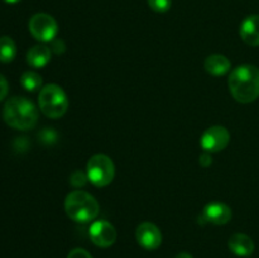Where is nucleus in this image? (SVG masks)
I'll return each mask as SVG.
<instances>
[{"instance_id": "nucleus-1", "label": "nucleus", "mask_w": 259, "mask_h": 258, "mask_svg": "<svg viewBox=\"0 0 259 258\" xmlns=\"http://www.w3.org/2000/svg\"><path fill=\"white\" fill-rule=\"evenodd\" d=\"M228 86L233 98L242 104H249L259 98V68L242 65L232 71Z\"/></svg>"}, {"instance_id": "nucleus-2", "label": "nucleus", "mask_w": 259, "mask_h": 258, "mask_svg": "<svg viewBox=\"0 0 259 258\" xmlns=\"http://www.w3.org/2000/svg\"><path fill=\"white\" fill-rule=\"evenodd\" d=\"M3 118L12 128L18 131H29L37 124L38 110L29 99L14 96L5 103Z\"/></svg>"}, {"instance_id": "nucleus-3", "label": "nucleus", "mask_w": 259, "mask_h": 258, "mask_svg": "<svg viewBox=\"0 0 259 258\" xmlns=\"http://www.w3.org/2000/svg\"><path fill=\"white\" fill-rule=\"evenodd\" d=\"M66 214L77 223H88L99 214V204L93 195L82 190L70 192L65 200Z\"/></svg>"}, {"instance_id": "nucleus-4", "label": "nucleus", "mask_w": 259, "mask_h": 258, "mask_svg": "<svg viewBox=\"0 0 259 258\" xmlns=\"http://www.w3.org/2000/svg\"><path fill=\"white\" fill-rule=\"evenodd\" d=\"M39 108L46 116L51 119L61 118L68 109V100L66 93L61 86L50 83L39 91Z\"/></svg>"}, {"instance_id": "nucleus-5", "label": "nucleus", "mask_w": 259, "mask_h": 258, "mask_svg": "<svg viewBox=\"0 0 259 258\" xmlns=\"http://www.w3.org/2000/svg\"><path fill=\"white\" fill-rule=\"evenodd\" d=\"M86 175L93 185L104 187L110 184L115 176L113 161L105 154H95L91 157L86 166Z\"/></svg>"}, {"instance_id": "nucleus-6", "label": "nucleus", "mask_w": 259, "mask_h": 258, "mask_svg": "<svg viewBox=\"0 0 259 258\" xmlns=\"http://www.w3.org/2000/svg\"><path fill=\"white\" fill-rule=\"evenodd\" d=\"M29 30L33 37L39 42H51L57 35L58 25L51 15L38 13L30 18Z\"/></svg>"}, {"instance_id": "nucleus-7", "label": "nucleus", "mask_w": 259, "mask_h": 258, "mask_svg": "<svg viewBox=\"0 0 259 258\" xmlns=\"http://www.w3.org/2000/svg\"><path fill=\"white\" fill-rule=\"evenodd\" d=\"M229 141L230 134L228 129L224 126L215 125L204 132L200 144L206 152L215 153V152H220L227 148Z\"/></svg>"}, {"instance_id": "nucleus-8", "label": "nucleus", "mask_w": 259, "mask_h": 258, "mask_svg": "<svg viewBox=\"0 0 259 258\" xmlns=\"http://www.w3.org/2000/svg\"><path fill=\"white\" fill-rule=\"evenodd\" d=\"M91 242L100 248H108L116 240V230L113 224L106 220H96L89 229Z\"/></svg>"}, {"instance_id": "nucleus-9", "label": "nucleus", "mask_w": 259, "mask_h": 258, "mask_svg": "<svg viewBox=\"0 0 259 258\" xmlns=\"http://www.w3.org/2000/svg\"><path fill=\"white\" fill-rule=\"evenodd\" d=\"M137 242L147 250H154L162 244V233L156 224L144 222L138 225L136 230Z\"/></svg>"}, {"instance_id": "nucleus-10", "label": "nucleus", "mask_w": 259, "mask_h": 258, "mask_svg": "<svg viewBox=\"0 0 259 258\" xmlns=\"http://www.w3.org/2000/svg\"><path fill=\"white\" fill-rule=\"evenodd\" d=\"M202 217L207 223H211V224H227L232 219V209L223 202H211L205 206Z\"/></svg>"}, {"instance_id": "nucleus-11", "label": "nucleus", "mask_w": 259, "mask_h": 258, "mask_svg": "<svg viewBox=\"0 0 259 258\" xmlns=\"http://www.w3.org/2000/svg\"><path fill=\"white\" fill-rule=\"evenodd\" d=\"M229 249L239 257H249L254 252V242L250 237L243 233H235L229 238Z\"/></svg>"}, {"instance_id": "nucleus-12", "label": "nucleus", "mask_w": 259, "mask_h": 258, "mask_svg": "<svg viewBox=\"0 0 259 258\" xmlns=\"http://www.w3.org/2000/svg\"><path fill=\"white\" fill-rule=\"evenodd\" d=\"M240 37L247 45L259 46V15H249L240 25Z\"/></svg>"}, {"instance_id": "nucleus-13", "label": "nucleus", "mask_w": 259, "mask_h": 258, "mask_svg": "<svg viewBox=\"0 0 259 258\" xmlns=\"http://www.w3.org/2000/svg\"><path fill=\"white\" fill-rule=\"evenodd\" d=\"M232 63L225 56L211 55L205 60V70L212 76H223L229 72Z\"/></svg>"}, {"instance_id": "nucleus-14", "label": "nucleus", "mask_w": 259, "mask_h": 258, "mask_svg": "<svg viewBox=\"0 0 259 258\" xmlns=\"http://www.w3.org/2000/svg\"><path fill=\"white\" fill-rule=\"evenodd\" d=\"M51 60V50L47 46L37 45L30 48L27 53V62L32 67L40 68L45 67Z\"/></svg>"}, {"instance_id": "nucleus-15", "label": "nucleus", "mask_w": 259, "mask_h": 258, "mask_svg": "<svg viewBox=\"0 0 259 258\" xmlns=\"http://www.w3.org/2000/svg\"><path fill=\"white\" fill-rule=\"evenodd\" d=\"M17 55V46L10 37L0 38V62L9 63Z\"/></svg>"}, {"instance_id": "nucleus-16", "label": "nucleus", "mask_w": 259, "mask_h": 258, "mask_svg": "<svg viewBox=\"0 0 259 258\" xmlns=\"http://www.w3.org/2000/svg\"><path fill=\"white\" fill-rule=\"evenodd\" d=\"M20 83H22V86L25 90L35 91L38 89H40V86H42V77L37 72L27 71L20 77Z\"/></svg>"}, {"instance_id": "nucleus-17", "label": "nucleus", "mask_w": 259, "mask_h": 258, "mask_svg": "<svg viewBox=\"0 0 259 258\" xmlns=\"http://www.w3.org/2000/svg\"><path fill=\"white\" fill-rule=\"evenodd\" d=\"M152 10L157 13H166L171 9L172 0H147Z\"/></svg>"}, {"instance_id": "nucleus-18", "label": "nucleus", "mask_w": 259, "mask_h": 258, "mask_svg": "<svg viewBox=\"0 0 259 258\" xmlns=\"http://www.w3.org/2000/svg\"><path fill=\"white\" fill-rule=\"evenodd\" d=\"M86 180H89L88 175L83 174L82 171H75L70 177L71 185L75 187H82L86 184Z\"/></svg>"}, {"instance_id": "nucleus-19", "label": "nucleus", "mask_w": 259, "mask_h": 258, "mask_svg": "<svg viewBox=\"0 0 259 258\" xmlns=\"http://www.w3.org/2000/svg\"><path fill=\"white\" fill-rule=\"evenodd\" d=\"M67 258H93V257H91V254L88 252V250L82 249V248H75V249H72L70 253H68Z\"/></svg>"}, {"instance_id": "nucleus-20", "label": "nucleus", "mask_w": 259, "mask_h": 258, "mask_svg": "<svg viewBox=\"0 0 259 258\" xmlns=\"http://www.w3.org/2000/svg\"><path fill=\"white\" fill-rule=\"evenodd\" d=\"M8 90H9V85H8L7 78L0 73V101L7 96Z\"/></svg>"}, {"instance_id": "nucleus-21", "label": "nucleus", "mask_w": 259, "mask_h": 258, "mask_svg": "<svg viewBox=\"0 0 259 258\" xmlns=\"http://www.w3.org/2000/svg\"><path fill=\"white\" fill-rule=\"evenodd\" d=\"M211 163H212V158L209 153L201 154V157H200V164H201L202 167H209Z\"/></svg>"}, {"instance_id": "nucleus-22", "label": "nucleus", "mask_w": 259, "mask_h": 258, "mask_svg": "<svg viewBox=\"0 0 259 258\" xmlns=\"http://www.w3.org/2000/svg\"><path fill=\"white\" fill-rule=\"evenodd\" d=\"M175 258H192V255L190 254V253H186V252H181L179 253V254L176 255Z\"/></svg>"}, {"instance_id": "nucleus-23", "label": "nucleus", "mask_w": 259, "mask_h": 258, "mask_svg": "<svg viewBox=\"0 0 259 258\" xmlns=\"http://www.w3.org/2000/svg\"><path fill=\"white\" fill-rule=\"evenodd\" d=\"M5 3H8V4H15V3L20 2V0H4Z\"/></svg>"}]
</instances>
